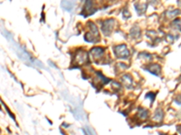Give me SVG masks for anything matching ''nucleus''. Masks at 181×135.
<instances>
[{
  "mask_svg": "<svg viewBox=\"0 0 181 135\" xmlns=\"http://www.w3.org/2000/svg\"><path fill=\"white\" fill-rule=\"evenodd\" d=\"M149 116V113L146 109L143 108H139L138 111V117L141 120H146Z\"/></svg>",
  "mask_w": 181,
  "mask_h": 135,
  "instance_id": "obj_8",
  "label": "nucleus"
},
{
  "mask_svg": "<svg viewBox=\"0 0 181 135\" xmlns=\"http://www.w3.org/2000/svg\"><path fill=\"white\" fill-rule=\"evenodd\" d=\"M180 12L179 10H170V11H167L166 15L168 18H174L176 17V15H178Z\"/></svg>",
  "mask_w": 181,
  "mask_h": 135,
  "instance_id": "obj_11",
  "label": "nucleus"
},
{
  "mask_svg": "<svg viewBox=\"0 0 181 135\" xmlns=\"http://www.w3.org/2000/svg\"><path fill=\"white\" fill-rule=\"evenodd\" d=\"M131 35L133 36V37H139V34H140V32H139V27H134L131 32Z\"/></svg>",
  "mask_w": 181,
  "mask_h": 135,
  "instance_id": "obj_12",
  "label": "nucleus"
},
{
  "mask_svg": "<svg viewBox=\"0 0 181 135\" xmlns=\"http://www.w3.org/2000/svg\"><path fill=\"white\" fill-rule=\"evenodd\" d=\"M155 96V94L154 93H149V94H147V97H150L151 98V102H153V100H154V97Z\"/></svg>",
  "mask_w": 181,
  "mask_h": 135,
  "instance_id": "obj_15",
  "label": "nucleus"
},
{
  "mask_svg": "<svg viewBox=\"0 0 181 135\" xmlns=\"http://www.w3.org/2000/svg\"><path fill=\"white\" fill-rule=\"evenodd\" d=\"M121 82L125 85L126 88H131L132 86L133 80L130 75H124L121 77Z\"/></svg>",
  "mask_w": 181,
  "mask_h": 135,
  "instance_id": "obj_6",
  "label": "nucleus"
},
{
  "mask_svg": "<svg viewBox=\"0 0 181 135\" xmlns=\"http://www.w3.org/2000/svg\"><path fill=\"white\" fill-rule=\"evenodd\" d=\"M90 10H92V4H91V1H90V0H86V3H85V5H84L83 11H84V12H87V15H90V14H91Z\"/></svg>",
  "mask_w": 181,
  "mask_h": 135,
  "instance_id": "obj_9",
  "label": "nucleus"
},
{
  "mask_svg": "<svg viewBox=\"0 0 181 135\" xmlns=\"http://www.w3.org/2000/svg\"><path fill=\"white\" fill-rule=\"evenodd\" d=\"M114 52H115V55L121 59H126L130 56V52H129L126 45L124 44L116 46L114 48Z\"/></svg>",
  "mask_w": 181,
  "mask_h": 135,
  "instance_id": "obj_1",
  "label": "nucleus"
},
{
  "mask_svg": "<svg viewBox=\"0 0 181 135\" xmlns=\"http://www.w3.org/2000/svg\"><path fill=\"white\" fill-rule=\"evenodd\" d=\"M62 6L65 10L71 11L72 8H73V4H72L71 2L67 1V0H62Z\"/></svg>",
  "mask_w": 181,
  "mask_h": 135,
  "instance_id": "obj_10",
  "label": "nucleus"
},
{
  "mask_svg": "<svg viewBox=\"0 0 181 135\" xmlns=\"http://www.w3.org/2000/svg\"><path fill=\"white\" fill-rule=\"evenodd\" d=\"M149 70V72H151V74L156 76H159V74L160 73L161 71V69H160V66H159L158 64H152V65H150L147 69Z\"/></svg>",
  "mask_w": 181,
  "mask_h": 135,
  "instance_id": "obj_5",
  "label": "nucleus"
},
{
  "mask_svg": "<svg viewBox=\"0 0 181 135\" xmlns=\"http://www.w3.org/2000/svg\"><path fill=\"white\" fill-rule=\"evenodd\" d=\"M177 130H178V132H179V133L181 134V125H179V126H178V127H177Z\"/></svg>",
  "mask_w": 181,
  "mask_h": 135,
  "instance_id": "obj_17",
  "label": "nucleus"
},
{
  "mask_svg": "<svg viewBox=\"0 0 181 135\" xmlns=\"http://www.w3.org/2000/svg\"><path fill=\"white\" fill-rule=\"evenodd\" d=\"M175 101H176V103H177L178 105H181V96H178L176 97Z\"/></svg>",
  "mask_w": 181,
  "mask_h": 135,
  "instance_id": "obj_16",
  "label": "nucleus"
},
{
  "mask_svg": "<svg viewBox=\"0 0 181 135\" xmlns=\"http://www.w3.org/2000/svg\"><path fill=\"white\" fill-rule=\"evenodd\" d=\"M113 23H114L113 19H109L104 22V24L103 25V32L104 34L109 35L111 33V32L112 31V28H113Z\"/></svg>",
  "mask_w": 181,
  "mask_h": 135,
  "instance_id": "obj_2",
  "label": "nucleus"
},
{
  "mask_svg": "<svg viewBox=\"0 0 181 135\" xmlns=\"http://www.w3.org/2000/svg\"><path fill=\"white\" fill-rule=\"evenodd\" d=\"M76 62L78 64H84L87 60H88V55L85 51H81V52H78L77 55H76Z\"/></svg>",
  "mask_w": 181,
  "mask_h": 135,
  "instance_id": "obj_4",
  "label": "nucleus"
},
{
  "mask_svg": "<svg viewBox=\"0 0 181 135\" xmlns=\"http://www.w3.org/2000/svg\"><path fill=\"white\" fill-rule=\"evenodd\" d=\"M163 119V111L161 109H157L156 112L154 113L153 120L156 122H160Z\"/></svg>",
  "mask_w": 181,
  "mask_h": 135,
  "instance_id": "obj_7",
  "label": "nucleus"
},
{
  "mask_svg": "<svg viewBox=\"0 0 181 135\" xmlns=\"http://www.w3.org/2000/svg\"><path fill=\"white\" fill-rule=\"evenodd\" d=\"M90 53L94 60H100L101 57L104 54V50L101 47H95L90 51Z\"/></svg>",
  "mask_w": 181,
  "mask_h": 135,
  "instance_id": "obj_3",
  "label": "nucleus"
},
{
  "mask_svg": "<svg viewBox=\"0 0 181 135\" xmlns=\"http://www.w3.org/2000/svg\"><path fill=\"white\" fill-rule=\"evenodd\" d=\"M111 87H112V88L113 89H121V84L120 83H118V82H115V81H113L112 82V84H111Z\"/></svg>",
  "mask_w": 181,
  "mask_h": 135,
  "instance_id": "obj_14",
  "label": "nucleus"
},
{
  "mask_svg": "<svg viewBox=\"0 0 181 135\" xmlns=\"http://www.w3.org/2000/svg\"><path fill=\"white\" fill-rule=\"evenodd\" d=\"M173 24H174V26H175L178 30L181 31V18L176 19V20L173 22Z\"/></svg>",
  "mask_w": 181,
  "mask_h": 135,
  "instance_id": "obj_13",
  "label": "nucleus"
}]
</instances>
